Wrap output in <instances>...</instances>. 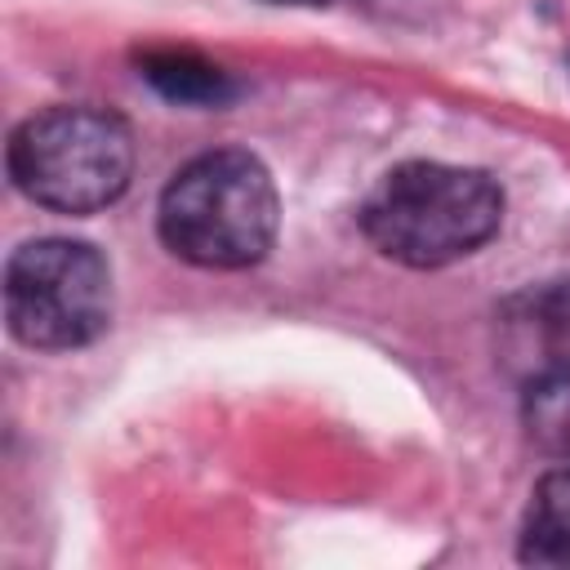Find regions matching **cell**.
I'll list each match as a JSON object with an SVG mask.
<instances>
[{"mask_svg":"<svg viewBox=\"0 0 570 570\" xmlns=\"http://www.w3.org/2000/svg\"><path fill=\"white\" fill-rule=\"evenodd\" d=\"M503 191L490 174L410 160L383 174L361 205V227L379 254L405 267H445L499 232Z\"/></svg>","mask_w":570,"mask_h":570,"instance_id":"obj_1","label":"cell"},{"mask_svg":"<svg viewBox=\"0 0 570 570\" xmlns=\"http://www.w3.org/2000/svg\"><path fill=\"white\" fill-rule=\"evenodd\" d=\"M276 183L240 147L205 151L183 165L160 196V240L196 267H249L276 240Z\"/></svg>","mask_w":570,"mask_h":570,"instance_id":"obj_2","label":"cell"},{"mask_svg":"<svg viewBox=\"0 0 570 570\" xmlns=\"http://www.w3.org/2000/svg\"><path fill=\"white\" fill-rule=\"evenodd\" d=\"M134 174L129 125L98 107H49L9 138L13 187L58 214H94L111 205Z\"/></svg>","mask_w":570,"mask_h":570,"instance_id":"obj_3","label":"cell"},{"mask_svg":"<svg viewBox=\"0 0 570 570\" xmlns=\"http://www.w3.org/2000/svg\"><path fill=\"white\" fill-rule=\"evenodd\" d=\"M4 316L13 338L40 352L94 343L111 321L107 258L85 240H27L4 267Z\"/></svg>","mask_w":570,"mask_h":570,"instance_id":"obj_4","label":"cell"},{"mask_svg":"<svg viewBox=\"0 0 570 570\" xmlns=\"http://www.w3.org/2000/svg\"><path fill=\"white\" fill-rule=\"evenodd\" d=\"M508 352L521 356L525 379L570 365V281L539 285L508 307Z\"/></svg>","mask_w":570,"mask_h":570,"instance_id":"obj_5","label":"cell"},{"mask_svg":"<svg viewBox=\"0 0 570 570\" xmlns=\"http://www.w3.org/2000/svg\"><path fill=\"white\" fill-rule=\"evenodd\" d=\"M521 561L570 570V468H557L534 485L521 525Z\"/></svg>","mask_w":570,"mask_h":570,"instance_id":"obj_6","label":"cell"},{"mask_svg":"<svg viewBox=\"0 0 570 570\" xmlns=\"http://www.w3.org/2000/svg\"><path fill=\"white\" fill-rule=\"evenodd\" d=\"M521 419L539 450L570 459V365H552L525 379Z\"/></svg>","mask_w":570,"mask_h":570,"instance_id":"obj_7","label":"cell"},{"mask_svg":"<svg viewBox=\"0 0 570 570\" xmlns=\"http://www.w3.org/2000/svg\"><path fill=\"white\" fill-rule=\"evenodd\" d=\"M142 76H147L165 98H174V102H223V98L232 94L227 76H223L214 62H205V58H196V53H187V49L147 53V58H142Z\"/></svg>","mask_w":570,"mask_h":570,"instance_id":"obj_8","label":"cell"},{"mask_svg":"<svg viewBox=\"0 0 570 570\" xmlns=\"http://www.w3.org/2000/svg\"><path fill=\"white\" fill-rule=\"evenodd\" d=\"M267 4H307V9H321V4H334V0H267Z\"/></svg>","mask_w":570,"mask_h":570,"instance_id":"obj_9","label":"cell"}]
</instances>
